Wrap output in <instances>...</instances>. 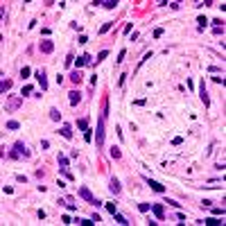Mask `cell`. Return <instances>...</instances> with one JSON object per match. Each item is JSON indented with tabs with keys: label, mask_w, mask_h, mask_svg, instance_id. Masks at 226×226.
Here are the masks:
<instances>
[{
	"label": "cell",
	"mask_w": 226,
	"mask_h": 226,
	"mask_svg": "<svg viewBox=\"0 0 226 226\" xmlns=\"http://www.w3.org/2000/svg\"><path fill=\"white\" fill-rule=\"evenodd\" d=\"M7 156H9V158H30L32 152L27 149V145L23 143V140H16L14 147H11V152H9Z\"/></svg>",
	"instance_id": "cell-1"
},
{
	"label": "cell",
	"mask_w": 226,
	"mask_h": 226,
	"mask_svg": "<svg viewBox=\"0 0 226 226\" xmlns=\"http://www.w3.org/2000/svg\"><path fill=\"white\" fill-rule=\"evenodd\" d=\"M77 195L82 197L84 201H88V204H93L95 208H100V206H102V201H100V199H95V197H93V192H91L88 188H86V185H82V188L77 190Z\"/></svg>",
	"instance_id": "cell-2"
},
{
	"label": "cell",
	"mask_w": 226,
	"mask_h": 226,
	"mask_svg": "<svg viewBox=\"0 0 226 226\" xmlns=\"http://www.w3.org/2000/svg\"><path fill=\"white\" fill-rule=\"evenodd\" d=\"M95 147H104V115L97 118V127H95Z\"/></svg>",
	"instance_id": "cell-3"
},
{
	"label": "cell",
	"mask_w": 226,
	"mask_h": 226,
	"mask_svg": "<svg viewBox=\"0 0 226 226\" xmlns=\"http://www.w3.org/2000/svg\"><path fill=\"white\" fill-rule=\"evenodd\" d=\"M34 77H36L39 86H41V91L45 93V91H48V77H45V70H43V68H41V70H36V72H34Z\"/></svg>",
	"instance_id": "cell-4"
},
{
	"label": "cell",
	"mask_w": 226,
	"mask_h": 226,
	"mask_svg": "<svg viewBox=\"0 0 226 226\" xmlns=\"http://www.w3.org/2000/svg\"><path fill=\"white\" fill-rule=\"evenodd\" d=\"M20 104H23V97H20V95H16V97H11V100L5 104V111H16Z\"/></svg>",
	"instance_id": "cell-5"
},
{
	"label": "cell",
	"mask_w": 226,
	"mask_h": 226,
	"mask_svg": "<svg viewBox=\"0 0 226 226\" xmlns=\"http://www.w3.org/2000/svg\"><path fill=\"white\" fill-rule=\"evenodd\" d=\"M199 97H201V102H204V106L210 109V100H208V93H206V84L204 82L199 84Z\"/></svg>",
	"instance_id": "cell-6"
},
{
	"label": "cell",
	"mask_w": 226,
	"mask_h": 226,
	"mask_svg": "<svg viewBox=\"0 0 226 226\" xmlns=\"http://www.w3.org/2000/svg\"><path fill=\"white\" fill-rule=\"evenodd\" d=\"M39 50H41L43 54H50V52L54 50V43H52L50 39H45V41H41V43H39Z\"/></svg>",
	"instance_id": "cell-7"
},
{
	"label": "cell",
	"mask_w": 226,
	"mask_h": 226,
	"mask_svg": "<svg viewBox=\"0 0 226 226\" xmlns=\"http://www.w3.org/2000/svg\"><path fill=\"white\" fill-rule=\"evenodd\" d=\"M68 102H70V106H77V104L82 102V93H79V91H70V93H68Z\"/></svg>",
	"instance_id": "cell-8"
},
{
	"label": "cell",
	"mask_w": 226,
	"mask_h": 226,
	"mask_svg": "<svg viewBox=\"0 0 226 226\" xmlns=\"http://www.w3.org/2000/svg\"><path fill=\"white\" fill-rule=\"evenodd\" d=\"M152 213L161 219V222L165 219V208H163V204H152Z\"/></svg>",
	"instance_id": "cell-9"
},
{
	"label": "cell",
	"mask_w": 226,
	"mask_h": 226,
	"mask_svg": "<svg viewBox=\"0 0 226 226\" xmlns=\"http://www.w3.org/2000/svg\"><path fill=\"white\" fill-rule=\"evenodd\" d=\"M145 181L149 183V188H152L154 192H165V185H161L158 181H154V179H149V176H145Z\"/></svg>",
	"instance_id": "cell-10"
},
{
	"label": "cell",
	"mask_w": 226,
	"mask_h": 226,
	"mask_svg": "<svg viewBox=\"0 0 226 226\" xmlns=\"http://www.w3.org/2000/svg\"><path fill=\"white\" fill-rule=\"evenodd\" d=\"M59 134L66 138V140H70V138H72V127H70V124H63L61 129H59Z\"/></svg>",
	"instance_id": "cell-11"
},
{
	"label": "cell",
	"mask_w": 226,
	"mask_h": 226,
	"mask_svg": "<svg viewBox=\"0 0 226 226\" xmlns=\"http://www.w3.org/2000/svg\"><path fill=\"white\" fill-rule=\"evenodd\" d=\"M91 59H93V57L88 54V52H86V54H82V57H77V68H82V66H88V63H91Z\"/></svg>",
	"instance_id": "cell-12"
},
{
	"label": "cell",
	"mask_w": 226,
	"mask_h": 226,
	"mask_svg": "<svg viewBox=\"0 0 226 226\" xmlns=\"http://www.w3.org/2000/svg\"><path fill=\"white\" fill-rule=\"evenodd\" d=\"M68 79H70V82H72L75 86H79V84H82V72H79V70H72Z\"/></svg>",
	"instance_id": "cell-13"
},
{
	"label": "cell",
	"mask_w": 226,
	"mask_h": 226,
	"mask_svg": "<svg viewBox=\"0 0 226 226\" xmlns=\"http://www.w3.org/2000/svg\"><path fill=\"white\" fill-rule=\"evenodd\" d=\"M109 190H111L113 195H118V192H120V181H118L115 176L111 179V181H109Z\"/></svg>",
	"instance_id": "cell-14"
},
{
	"label": "cell",
	"mask_w": 226,
	"mask_h": 226,
	"mask_svg": "<svg viewBox=\"0 0 226 226\" xmlns=\"http://www.w3.org/2000/svg\"><path fill=\"white\" fill-rule=\"evenodd\" d=\"M199 224H210V226H217V224H222V222L217 219V215H213V217H206L204 222H199Z\"/></svg>",
	"instance_id": "cell-15"
},
{
	"label": "cell",
	"mask_w": 226,
	"mask_h": 226,
	"mask_svg": "<svg viewBox=\"0 0 226 226\" xmlns=\"http://www.w3.org/2000/svg\"><path fill=\"white\" fill-rule=\"evenodd\" d=\"M50 120H54V122H59V120H61V113H59V109H54V106L50 109Z\"/></svg>",
	"instance_id": "cell-16"
},
{
	"label": "cell",
	"mask_w": 226,
	"mask_h": 226,
	"mask_svg": "<svg viewBox=\"0 0 226 226\" xmlns=\"http://www.w3.org/2000/svg\"><path fill=\"white\" fill-rule=\"evenodd\" d=\"M100 5H102L104 9H115V5H118V2H115V0H102Z\"/></svg>",
	"instance_id": "cell-17"
},
{
	"label": "cell",
	"mask_w": 226,
	"mask_h": 226,
	"mask_svg": "<svg viewBox=\"0 0 226 226\" xmlns=\"http://www.w3.org/2000/svg\"><path fill=\"white\" fill-rule=\"evenodd\" d=\"M9 88H11V82H9V79H2V84H0V93L5 95V93H7Z\"/></svg>",
	"instance_id": "cell-18"
},
{
	"label": "cell",
	"mask_w": 226,
	"mask_h": 226,
	"mask_svg": "<svg viewBox=\"0 0 226 226\" xmlns=\"http://www.w3.org/2000/svg\"><path fill=\"white\" fill-rule=\"evenodd\" d=\"M57 161H59V167H63V170H68V158L63 154H59L57 156Z\"/></svg>",
	"instance_id": "cell-19"
},
{
	"label": "cell",
	"mask_w": 226,
	"mask_h": 226,
	"mask_svg": "<svg viewBox=\"0 0 226 226\" xmlns=\"http://www.w3.org/2000/svg\"><path fill=\"white\" fill-rule=\"evenodd\" d=\"M32 91H34L32 86H30V84H25V86H23V91H20V97H27V95H32Z\"/></svg>",
	"instance_id": "cell-20"
},
{
	"label": "cell",
	"mask_w": 226,
	"mask_h": 226,
	"mask_svg": "<svg viewBox=\"0 0 226 226\" xmlns=\"http://www.w3.org/2000/svg\"><path fill=\"white\" fill-rule=\"evenodd\" d=\"M138 210H140V213H149V210H152V204L143 201V204H138Z\"/></svg>",
	"instance_id": "cell-21"
},
{
	"label": "cell",
	"mask_w": 226,
	"mask_h": 226,
	"mask_svg": "<svg viewBox=\"0 0 226 226\" xmlns=\"http://www.w3.org/2000/svg\"><path fill=\"white\" fill-rule=\"evenodd\" d=\"M30 75H32L30 66H23V68H20V77H23V79H27V77H30Z\"/></svg>",
	"instance_id": "cell-22"
},
{
	"label": "cell",
	"mask_w": 226,
	"mask_h": 226,
	"mask_svg": "<svg viewBox=\"0 0 226 226\" xmlns=\"http://www.w3.org/2000/svg\"><path fill=\"white\" fill-rule=\"evenodd\" d=\"M77 127H79V129H82V131H86V129H88V120H86V118L77 120Z\"/></svg>",
	"instance_id": "cell-23"
},
{
	"label": "cell",
	"mask_w": 226,
	"mask_h": 226,
	"mask_svg": "<svg viewBox=\"0 0 226 226\" xmlns=\"http://www.w3.org/2000/svg\"><path fill=\"white\" fill-rule=\"evenodd\" d=\"M7 129H9V131H16V129H20V124L16 122V120H9V122H7Z\"/></svg>",
	"instance_id": "cell-24"
},
{
	"label": "cell",
	"mask_w": 226,
	"mask_h": 226,
	"mask_svg": "<svg viewBox=\"0 0 226 226\" xmlns=\"http://www.w3.org/2000/svg\"><path fill=\"white\" fill-rule=\"evenodd\" d=\"M120 156H122V152H120V147H111V158H115V161H118Z\"/></svg>",
	"instance_id": "cell-25"
},
{
	"label": "cell",
	"mask_w": 226,
	"mask_h": 226,
	"mask_svg": "<svg viewBox=\"0 0 226 226\" xmlns=\"http://www.w3.org/2000/svg\"><path fill=\"white\" fill-rule=\"evenodd\" d=\"M106 57H109V52H106V50H102L100 54H97V59H95V63H102L104 59H106Z\"/></svg>",
	"instance_id": "cell-26"
},
{
	"label": "cell",
	"mask_w": 226,
	"mask_h": 226,
	"mask_svg": "<svg viewBox=\"0 0 226 226\" xmlns=\"http://www.w3.org/2000/svg\"><path fill=\"white\" fill-rule=\"evenodd\" d=\"M113 217H115V222H118V224H122V226H127V224H129V222H127V219H124L122 215H120V213H115Z\"/></svg>",
	"instance_id": "cell-27"
},
{
	"label": "cell",
	"mask_w": 226,
	"mask_h": 226,
	"mask_svg": "<svg viewBox=\"0 0 226 226\" xmlns=\"http://www.w3.org/2000/svg\"><path fill=\"white\" fill-rule=\"evenodd\" d=\"M111 27H113V23H104V25L100 27V34H106L109 30H111Z\"/></svg>",
	"instance_id": "cell-28"
},
{
	"label": "cell",
	"mask_w": 226,
	"mask_h": 226,
	"mask_svg": "<svg viewBox=\"0 0 226 226\" xmlns=\"http://www.w3.org/2000/svg\"><path fill=\"white\" fill-rule=\"evenodd\" d=\"M84 140H86V143L93 140V129H86V131H84Z\"/></svg>",
	"instance_id": "cell-29"
},
{
	"label": "cell",
	"mask_w": 226,
	"mask_h": 226,
	"mask_svg": "<svg viewBox=\"0 0 226 226\" xmlns=\"http://www.w3.org/2000/svg\"><path fill=\"white\" fill-rule=\"evenodd\" d=\"M106 210L111 213V215H115V213H118V208H115V204L111 201V204H106Z\"/></svg>",
	"instance_id": "cell-30"
},
{
	"label": "cell",
	"mask_w": 226,
	"mask_h": 226,
	"mask_svg": "<svg viewBox=\"0 0 226 226\" xmlns=\"http://www.w3.org/2000/svg\"><path fill=\"white\" fill-rule=\"evenodd\" d=\"M79 224H84V226H93L95 222H93V219H88V217H84V219H77Z\"/></svg>",
	"instance_id": "cell-31"
},
{
	"label": "cell",
	"mask_w": 226,
	"mask_h": 226,
	"mask_svg": "<svg viewBox=\"0 0 226 226\" xmlns=\"http://www.w3.org/2000/svg\"><path fill=\"white\" fill-rule=\"evenodd\" d=\"M206 25H208V18H204V16H199V30H204Z\"/></svg>",
	"instance_id": "cell-32"
},
{
	"label": "cell",
	"mask_w": 226,
	"mask_h": 226,
	"mask_svg": "<svg viewBox=\"0 0 226 226\" xmlns=\"http://www.w3.org/2000/svg\"><path fill=\"white\" fill-rule=\"evenodd\" d=\"M72 61H75V57H72V54H68V57H66V61H63V63H66V68H70V66H72Z\"/></svg>",
	"instance_id": "cell-33"
},
{
	"label": "cell",
	"mask_w": 226,
	"mask_h": 226,
	"mask_svg": "<svg viewBox=\"0 0 226 226\" xmlns=\"http://www.w3.org/2000/svg\"><path fill=\"white\" fill-rule=\"evenodd\" d=\"M161 36H163V27H156V30H154V39H161Z\"/></svg>",
	"instance_id": "cell-34"
},
{
	"label": "cell",
	"mask_w": 226,
	"mask_h": 226,
	"mask_svg": "<svg viewBox=\"0 0 226 226\" xmlns=\"http://www.w3.org/2000/svg\"><path fill=\"white\" fill-rule=\"evenodd\" d=\"M183 143V138L181 136H176V138H172V145H174V147H179V145Z\"/></svg>",
	"instance_id": "cell-35"
},
{
	"label": "cell",
	"mask_w": 226,
	"mask_h": 226,
	"mask_svg": "<svg viewBox=\"0 0 226 226\" xmlns=\"http://www.w3.org/2000/svg\"><path fill=\"white\" fill-rule=\"evenodd\" d=\"M165 204H170V206H174V208H181V204L174 201V199H165Z\"/></svg>",
	"instance_id": "cell-36"
},
{
	"label": "cell",
	"mask_w": 226,
	"mask_h": 226,
	"mask_svg": "<svg viewBox=\"0 0 226 226\" xmlns=\"http://www.w3.org/2000/svg\"><path fill=\"white\" fill-rule=\"evenodd\" d=\"M208 72H213V75H217V72H222V68H217V66H210V68H208Z\"/></svg>",
	"instance_id": "cell-37"
},
{
	"label": "cell",
	"mask_w": 226,
	"mask_h": 226,
	"mask_svg": "<svg viewBox=\"0 0 226 226\" xmlns=\"http://www.w3.org/2000/svg\"><path fill=\"white\" fill-rule=\"evenodd\" d=\"M124 57H127V52L122 50V52H120V54H118V59H115V61H118V63H122V61H124Z\"/></svg>",
	"instance_id": "cell-38"
},
{
	"label": "cell",
	"mask_w": 226,
	"mask_h": 226,
	"mask_svg": "<svg viewBox=\"0 0 226 226\" xmlns=\"http://www.w3.org/2000/svg\"><path fill=\"white\" fill-rule=\"evenodd\" d=\"M213 215H217V217L224 215V208H213Z\"/></svg>",
	"instance_id": "cell-39"
},
{
	"label": "cell",
	"mask_w": 226,
	"mask_h": 226,
	"mask_svg": "<svg viewBox=\"0 0 226 226\" xmlns=\"http://www.w3.org/2000/svg\"><path fill=\"white\" fill-rule=\"evenodd\" d=\"M16 181H20V183H27V176H23V174H16Z\"/></svg>",
	"instance_id": "cell-40"
},
{
	"label": "cell",
	"mask_w": 226,
	"mask_h": 226,
	"mask_svg": "<svg viewBox=\"0 0 226 226\" xmlns=\"http://www.w3.org/2000/svg\"><path fill=\"white\" fill-rule=\"evenodd\" d=\"M2 192L5 195H11V185H2Z\"/></svg>",
	"instance_id": "cell-41"
},
{
	"label": "cell",
	"mask_w": 226,
	"mask_h": 226,
	"mask_svg": "<svg viewBox=\"0 0 226 226\" xmlns=\"http://www.w3.org/2000/svg\"><path fill=\"white\" fill-rule=\"evenodd\" d=\"M213 32H215L217 36H219V34H224V27H213Z\"/></svg>",
	"instance_id": "cell-42"
},
{
	"label": "cell",
	"mask_w": 226,
	"mask_h": 226,
	"mask_svg": "<svg viewBox=\"0 0 226 226\" xmlns=\"http://www.w3.org/2000/svg\"><path fill=\"white\" fill-rule=\"evenodd\" d=\"M201 206H206V208H210V206H213V201H210V199H204V201H201Z\"/></svg>",
	"instance_id": "cell-43"
}]
</instances>
